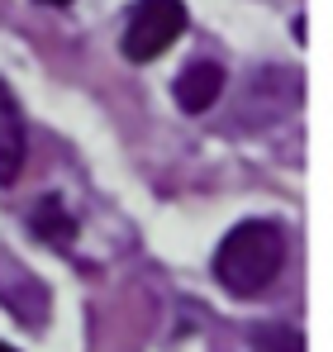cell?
Masks as SVG:
<instances>
[{"label": "cell", "mask_w": 333, "mask_h": 352, "mask_svg": "<svg viewBox=\"0 0 333 352\" xmlns=\"http://www.w3.org/2000/svg\"><path fill=\"white\" fill-rule=\"evenodd\" d=\"M34 229L48 238L53 248H67V243H72V234H76V224H72V214L62 210V200H57V195H48V200L34 210Z\"/></svg>", "instance_id": "6"}, {"label": "cell", "mask_w": 333, "mask_h": 352, "mask_svg": "<svg viewBox=\"0 0 333 352\" xmlns=\"http://www.w3.org/2000/svg\"><path fill=\"white\" fill-rule=\"evenodd\" d=\"M43 5H67V0H43Z\"/></svg>", "instance_id": "8"}, {"label": "cell", "mask_w": 333, "mask_h": 352, "mask_svg": "<svg viewBox=\"0 0 333 352\" xmlns=\"http://www.w3.org/2000/svg\"><path fill=\"white\" fill-rule=\"evenodd\" d=\"M286 262V234L272 219H248L233 234H224L215 252V276L228 295H257L277 281Z\"/></svg>", "instance_id": "1"}, {"label": "cell", "mask_w": 333, "mask_h": 352, "mask_svg": "<svg viewBox=\"0 0 333 352\" xmlns=\"http://www.w3.org/2000/svg\"><path fill=\"white\" fill-rule=\"evenodd\" d=\"M186 29V5L181 0H138L129 29H124V58L129 62H153L181 38Z\"/></svg>", "instance_id": "2"}, {"label": "cell", "mask_w": 333, "mask_h": 352, "mask_svg": "<svg viewBox=\"0 0 333 352\" xmlns=\"http://www.w3.org/2000/svg\"><path fill=\"white\" fill-rule=\"evenodd\" d=\"M219 96H224V67L219 62H191L176 76V105L186 115H205Z\"/></svg>", "instance_id": "5"}, {"label": "cell", "mask_w": 333, "mask_h": 352, "mask_svg": "<svg viewBox=\"0 0 333 352\" xmlns=\"http://www.w3.org/2000/svg\"><path fill=\"white\" fill-rule=\"evenodd\" d=\"M0 305L24 319V324H43L48 319V291L39 276H29L24 267H14L10 257H0Z\"/></svg>", "instance_id": "3"}, {"label": "cell", "mask_w": 333, "mask_h": 352, "mask_svg": "<svg viewBox=\"0 0 333 352\" xmlns=\"http://www.w3.org/2000/svg\"><path fill=\"white\" fill-rule=\"evenodd\" d=\"M253 348L257 352H305V338L290 324H257L253 329Z\"/></svg>", "instance_id": "7"}, {"label": "cell", "mask_w": 333, "mask_h": 352, "mask_svg": "<svg viewBox=\"0 0 333 352\" xmlns=\"http://www.w3.org/2000/svg\"><path fill=\"white\" fill-rule=\"evenodd\" d=\"M0 352H14V348H10V343H0Z\"/></svg>", "instance_id": "9"}, {"label": "cell", "mask_w": 333, "mask_h": 352, "mask_svg": "<svg viewBox=\"0 0 333 352\" xmlns=\"http://www.w3.org/2000/svg\"><path fill=\"white\" fill-rule=\"evenodd\" d=\"M29 157V138H24V115L14 105V91L0 81V186H10L14 176L24 172Z\"/></svg>", "instance_id": "4"}]
</instances>
